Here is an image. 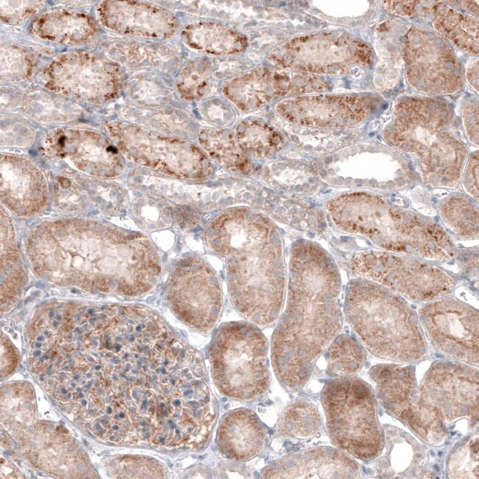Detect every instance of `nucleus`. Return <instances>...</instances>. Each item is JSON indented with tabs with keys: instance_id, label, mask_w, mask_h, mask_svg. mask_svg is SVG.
<instances>
[{
	"instance_id": "f257e3e1",
	"label": "nucleus",
	"mask_w": 479,
	"mask_h": 479,
	"mask_svg": "<svg viewBox=\"0 0 479 479\" xmlns=\"http://www.w3.org/2000/svg\"><path fill=\"white\" fill-rule=\"evenodd\" d=\"M342 288L340 270L321 245L306 239L292 244L286 309L272 340L275 376L287 391L306 387L317 360L340 333Z\"/></svg>"
},
{
	"instance_id": "f03ea898",
	"label": "nucleus",
	"mask_w": 479,
	"mask_h": 479,
	"mask_svg": "<svg viewBox=\"0 0 479 479\" xmlns=\"http://www.w3.org/2000/svg\"><path fill=\"white\" fill-rule=\"evenodd\" d=\"M204 239L225 263L233 307L259 328L274 324L286 287L284 242L275 222L254 208L232 207L209 222Z\"/></svg>"
},
{
	"instance_id": "7ed1b4c3",
	"label": "nucleus",
	"mask_w": 479,
	"mask_h": 479,
	"mask_svg": "<svg viewBox=\"0 0 479 479\" xmlns=\"http://www.w3.org/2000/svg\"><path fill=\"white\" fill-rule=\"evenodd\" d=\"M325 213L337 229L363 237L381 251L431 262L446 261L458 254L450 234L437 221L377 193L336 195L326 202Z\"/></svg>"
},
{
	"instance_id": "20e7f679",
	"label": "nucleus",
	"mask_w": 479,
	"mask_h": 479,
	"mask_svg": "<svg viewBox=\"0 0 479 479\" xmlns=\"http://www.w3.org/2000/svg\"><path fill=\"white\" fill-rule=\"evenodd\" d=\"M344 312L368 351L400 364H415L428 354L418 313L410 301L369 280H350Z\"/></svg>"
},
{
	"instance_id": "39448f33",
	"label": "nucleus",
	"mask_w": 479,
	"mask_h": 479,
	"mask_svg": "<svg viewBox=\"0 0 479 479\" xmlns=\"http://www.w3.org/2000/svg\"><path fill=\"white\" fill-rule=\"evenodd\" d=\"M384 135L388 143L417 157L422 182L427 186L458 188L466 149L452 132V116L446 109L426 104L402 105Z\"/></svg>"
},
{
	"instance_id": "423d86ee",
	"label": "nucleus",
	"mask_w": 479,
	"mask_h": 479,
	"mask_svg": "<svg viewBox=\"0 0 479 479\" xmlns=\"http://www.w3.org/2000/svg\"><path fill=\"white\" fill-rule=\"evenodd\" d=\"M267 338L248 322L222 324L209 349L216 387L221 394L241 401L261 399L270 387Z\"/></svg>"
},
{
	"instance_id": "0eeeda50",
	"label": "nucleus",
	"mask_w": 479,
	"mask_h": 479,
	"mask_svg": "<svg viewBox=\"0 0 479 479\" xmlns=\"http://www.w3.org/2000/svg\"><path fill=\"white\" fill-rule=\"evenodd\" d=\"M321 401L333 445L354 458L376 460L384 448V433L372 385L354 376L334 378L324 384Z\"/></svg>"
},
{
	"instance_id": "6e6552de",
	"label": "nucleus",
	"mask_w": 479,
	"mask_h": 479,
	"mask_svg": "<svg viewBox=\"0 0 479 479\" xmlns=\"http://www.w3.org/2000/svg\"><path fill=\"white\" fill-rule=\"evenodd\" d=\"M352 273L408 301L428 302L451 295L458 282L431 261L383 251H365L349 260Z\"/></svg>"
},
{
	"instance_id": "1a4fd4ad",
	"label": "nucleus",
	"mask_w": 479,
	"mask_h": 479,
	"mask_svg": "<svg viewBox=\"0 0 479 479\" xmlns=\"http://www.w3.org/2000/svg\"><path fill=\"white\" fill-rule=\"evenodd\" d=\"M110 132L123 155L137 164L180 180L201 182L214 174L211 159L189 140L122 123H112Z\"/></svg>"
},
{
	"instance_id": "9d476101",
	"label": "nucleus",
	"mask_w": 479,
	"mask_h": 479,
	"mask_svg": "<svg viewBox=\"0 0 479 479\" xmlns=\"http://www.w3.org/2000/svg\"><path fill=\"white\" fill-rule=\"evenodd\" d=\"M376 384V397L382 406L426 445L442 446L448 430L439 415L423 399L413 364H382L369 372Z\"/></svg>"
},
{
	"instance_id": "9b49d317",
	"label": "nucleus",
	"mask_w": 479,
	"mask_h": 479,
	"mask_svg": "<svg viewBox=\"0 0 479 479\" xmlns=\"http://www.w3.org/2000/svg\"><path fill=\"white\" fill-rule=\"evenodd\" d=\"M175 315L190 329L207 335L217 324L223 307L218 277L196 255L182 256L172 268L166 288Z\"/></svg>"
},
{
	"instance_id": "f8f14e48",
	"label": "nucleus",
	"mask_w": 479,
	"mask_h": 479,
	"mask_svg": "<svg viewBox=\"0 0 479 479\" xmlns=\"http://www.w3.org/2000/svg\"><path fill=\"white\" fill-rule=\"evenodd\" d=\"M424 334L441 354L478 366V311L451 296L424 303L418 311Z\"/></svg>"
},
{
	"instance_id": "ddd939ff",
	"label": "nucleus",
	"mask_w": 479,
	"mask_h": 479,
	"mask_svg": "<svg viewBox=\"0 0 479 479\" xmlns=\"http://www.w3.org/2000/svg\"><path fill=\"white\" fill-rule=\"evenodd\" d=\"M426 403L434 408L446 429L467 420L478 423V369L458 360H440L432 364L419 385Z\"/></svg>"
},
{
	"instance_id": "4468645a",
	"label": "nucleus",
	"mask_w": 479,
	"mask_h": 479,
	"mask_svg": "<svg viewBox=\"0 0 479 479\" xmlns=\"http://www.w3.org/2000/svg\"><path fill=\"white\" fill-rule=\"evenodd\" d=\"M315 80L295 70L259 68L234 78L223 86L224 96L242 112H253L279 98L314 90Z\"/></svg>"
},
{
	"instance_id": "2eb2a0df",
	"label": "nucleus",
	"mask_w": 479,
	"mask_h": 479,
	"mask_svg": "<svg viewBox=\"0 0 479 479\" xmlns=\"http://www.w3.org/2000/svg\"><path fill=\"white\" fill-rule=\"evenodd\" d=\"M283 121L302 127L342 130L366 121L372 113L369 102L356 98L297 97L277 104Z\"/></svg>"
},
{
	"instance_id": "dca6fc26",
	"label": "nucleus",
	"mask_w": 479,
	"mask_h": 479,
	"mask_svg": "<svg viewBox=\"0 0 479 479\" xmlns=\"http://www.w3.org/2000/svg\"><path fill=\"white\" fill-rule=\"evenodd\" d=\"M384 448L374 460V469L382 478H439L440 461L435 447L423 445L403 430L383 426Z\"/></svg>"
},
{
	"instance_id": "f3484780",
	"label": "nucleus",
	"mask_w": 479,
	"mask_h": 479,
	"mask_svg": "<svg viewBox=\"0 0 479 479\" xmlns=\"http://www.w3.org/2000/svg\"><path fill=\"white\" fill-rule=\"evenodd\" d=\"M358 463L348 453L319 447L291 453L266 465L261 478H360Z\"/></svg>"
},
{
	"instance_id": "a211bd4d",
	"label": "nucleus",
	"mask_w": 479,
	"mask_h": 479,
	"mask_svg": "<svg viewBox=\"0 0 479 479\" xmlns=\"http://www.w3.org/2000/svg\"><path fill=\"white\" fill-rule=\"evenodd\" d=\"M266 430L259 417L248 408H238L220 420L216 446L222 457L231 462H247L263 451Z\"/></svg>"
},
{
	"instance_id": "6ab92c4d",
	"label": "nucleus",
	"mask_w": 479,
	"mask_h": 479,
	"mask_svg": "<svg viewBox=\"0 0 479 479\" xmlns=\"http://www.w3.org/2000/svg\"><path fill=\"white\" fill-rule=\"evenodd\" d=\"M103 19L115 31L149 38L169 39L179 28L177 18L168 11L133 2L107 3Z\"/></svg>"
},
{
	"instance_id": "aec40b11",
	"label": "nucleus",
	"mask_w": 479,
	"mask_h": 479,
	"mask_svg": "<svg viewBox=\"0 0 479 479\" xmlns=\"http://www.w3.org/2000/svg\"><path fill=\"white\" fill-rule=\"evenodd\" d=\"M182 39L192 50L213 55L239 53L248 46L244 35L213 21L190 23L183 28Z\"/></svg>"
},
{
	"instance_id": "412c9836",
	"label": "nucleus",
	"mask_w": 479,
	"mask_h": 479,
	"mask_svg": "<svg viewBox=\"0 0 479 479\" xmlns=\"http://www.w3.org/2000/svg\"><path fill=\"white\" fill-rule=\"evenodd\" d=\"M198 142L209 159L232 173L251 176L256 168L239 147L235 134L222 128H206L198 133Z\"/></svg>"
},
{
	"instance_id": "4be33fe9",
	"label": "nucleus",
	"mask_w": 479,
	"mask_h": 479,
	"mask_svg": "<svg viewBox=\"0 0 479 479\" xmlns=\"http://www.w3.org/2000/svg\"><path fill=\"white\" fill-rule=\"evenodd\" d=\"M261 179L270 189L300 195L314 193L322 182L317 170L296 162L272 163L263 169Z\"/></svg>"
},
{
	"instance_id": "5701e85b",
	"label": "nucleus",
	"mask_w": 479,
	"mask_h": 479,
	"mask_svg": "<svg viewBox=\"0 0 479 479\" xmlns=\"http://www.w3.org/2000/svg\"><path fill=\"white\" fill-rule=\"evenodd\" d=\"M234 134L243 153L251 159H271L280 153L286 144L281 132L259 119L240 122Z\"/></svg>"
},
{
	"instance_id": "b1692460",
	"label": "nucleus",
	"mask_w": 479,
	"mask_h": 479,
	"mask_svg": "<svg viewBox=\"0 0 479 479\" xmlns=\"http://www.w3.org/2000/svg\"><path fill=\"white\" fill-rule=\"evenodd\" d=\"M478 202L465 193L455 192L442 198L438 212L444 226L462 240L478 238ZM445 228V229H446Z\"/></svg>"
},
{
	"instance_id": "393cba45",
	"label": "nucleus",
	"mask_w": 479,
	"mask_h": 479,
	"mask_svg": "<svg viewBox=\"0 0 479 479\" xmlns=\"http://www.w3.org/2000/svg\"><path fill=\"white\" fill-rule=\"evenodd\" d=\"M323 422L318 406L307 400L288 405L280 414L275 426L276 437L308 439L321 433Z\"/></svg>"
},
{
	"instance_id": "a878e982",
	"label": "nucleus",
	"mask_w": 479,
	"mask_h": 479,
	"mask_svg": "<svg viewBox=\"0 0 479 479\" xmlns=\"http://www.w3.org/2000/svg\"><path fill=\"white\" fill-rule=\"evenodd\" d=\"M367 349L355 337L338 334L326 349V372L333 378L354 377L364 367Z\"/></svg>"
},
{
	"instance_id": "bb28decb",
	"label": "nucleus",
	"mask_w": 479,
	"mask_h": 479,
	"mask_svg": "<svg viewBox=\"0 0 479 479\" xmlns=\"http://www.w3.org/2000/svg\"><path fill=\"white\" fill-rule=\"evenodd\" d=\"M284 123L287 124L284 128V137L306 154H329L354 140V134L342 130H321Z\"/></svg>"
},
{
	"instance_id": "cd10ccee",
	"label": "nucleus",
	"mask_w": 479,
	"mask_h": 479,
	"mask_svg": "<svg viewBox=\"0 0 479 479\" xmlns=\"http://www.w3.org/2000/svg\"><path fill=\"white\" fill-rule=\"evenodd\" d=\"M478 431L455 444L446 461V478H478Z\"/></svg>"
},
{
	"instance_id": "c85d7f7f",
	"label": "nucleus",
	"mask_w": 479,
	"mask_h": 479,
	"mask_svg": "<svg viewBox=\"0 0 479 479\" xmlns=\"http://www.w3.org/2000/svg\"><path fill=\"white\" fill-rule=\"evenodd\" d=\"M211 87V67L204 60H196L186 64L176 80L180 96L186 101L202 99Z\"/></svg>"
},
{
	"instance_id": "c756f323",
	"label": "nucleus",
	"mask_w": 479,
	"mask_h": 479,
	"mask_svg": "<svg viewBox=\"0 0 479 479\" xmlns=\"http://www.w3.org/2000/svg\"><path fill=\"white\" fill-rule=\"evenodd\" d=\"M201 112L207 122L217 127L228 125L235 121V114L229 105L224 103H207Z\"/></svg>"
},
{
	"instance_id": "7c9ffc66",
	"label": "nucleus",
	"mask_w": 479,
	"mask_h": 479,
	"mask_svg": "<svg viewBox=\"0 0 479 479\" xmlns=\"http://www.w3.org/2000/svg\"><path fill=\"white\" fill-rule=\"evenodd\" d=\"M461 182L463 189L476 202H478V154L474 155L467 166Z\"/></svg>"
},
{
	"instance_id": "2f4dec72",
	"label": "nucleus",
	"mask_w": 479,
	"mask_h": 479,
	"mask_svg": "<svg viewBox=\"0 0 479 479\" xmlns=\"http://www.w3.org/2000/svg\"><path fill=\"white\" fill-rule=\"evenodd\" d=\"M224 462L219 465L218 471L220 478H251L246 467L236 463Z\"/></svg>"
},
{
	"instance_id": "473e14b6",
	"label": "nucleus",
	"mask_w": 479,
	"mask_h": 479,
	"mask_svg": "<svg viewBox=\"0 0 479 479\" xmlns=\"http://www.w3.org/2000/svg\"><path fill=\"white\" fill-rule=\"evenodd\" d=\"M464 123L467 134L471 141L478 143V111L474 110H467L464 114Z\"/></svg>"
},
{
	"instance_id": "72a5a7b5",
	"label": "nucleus",
	"mask_w": 479,
	"mask_h": 479,
	"mask_svg": "<svg viewBox=\"0 0 479 479\" xmlns=\"http://www.w3.org/2000/svg\"><path fill=\"white\" fill-rule=\"evenodd\" d=\"M40 290H36V291L33 292L32 296L33 297H38L40 295Z\"/></svg>"
},
{
	"instance_id": "f704fd0d",
	"label": "nucleus",
	"mask_w": 479,
	"mask_h": 479,
	"mask_svg": "<svg viewBox=\"0 0 479 479\" xmlns=\"http://www.w3.org/2000/svg\"><path fill=\"white\" fill-rule=\"evenodd\" d=\"M36 286H37V288H44V285L42 283H41V282H38V283L36 284Z\"/></svg>"
},
{
	"instance_id": "c9c22d12",
	"label": "nucleus",
	"mask_w": 479,
	"mask_h": 479,
	"mask_svg": "<svg viewBox=\"0 0 479 479\" xmlns=\"http://www.w3.org/2000/svg\"><path fill=\"white\" fill-rule=\"evenodd\" d=\"M92 345L94 346V347H97L98 345V341L97 340H92Z\"/></svg>"
},
{
	"instance_id": "e433bc0d",
	"label": "nucleus",
	"mask_w": 479,
	"mask_h": 479,
	"mask_svg": "<svg viewBox=\"0 0 479 479\" xmlns=\"http://www.w3.org/2000/svg\"><path fill=\"white\" fill-rule=\"evenodd\" d=\"M40 355H41V352H40V351H35V352L33 353V356H34L35 357L40 356Z\"/></svg>"
},
{
	"instance_id": "4c0bfd02",
	"label": "nucleus",
	"mask_w": 479,
	"mask_h": 479,
	"mask_svg": "<svg viewBox=\"0 0 479 479\" xmlns=\"http://www.w3.org/2000/svg\"><path fill=\"white\" fill-rule=\"evenodd\" d=\"M92 384V381L89 382V383L85 385V387L87 388V389L90 388Z\"/></svg>"
},
{
	"instance_id": "58836bf2",
	"label": "nucleus",
	"mask_w": 479,
	"mask_h": 479,
	"mask_svg": "<svg viewBox=\"0 0 479 479\" xmlns=\"http://www.w3.org/2000/svg\"><path fill=\"white\" fill-rule=\"evenodd\" d=\"M58 325V323L57 321L53 322V326H54V328H57Z\"/></svg>"
},
{
	"instance_id": "ea45409f",
	"label": "nucleus",
	"mask_w": 479,
	"mask_h": 479,
	"mask_svg": "<svg viewBox=\"0 0 479 479\" xmlns=\"http://www.w3.org/2000/svg\"><path fill=\"white\" fill-rule=\"evenodd\" d=\"M88 313L90 314V315H94V314H95V311L91 309V310H89V311H88Z\"/></svg>"
},
{
	"instance_id": "a19ab883",
	"label": "nucleus",
	"mask_w": 479,
	"mask_h": 479,
	"mask_svg": "<svg viewBox=\"0 0 479 479\" xmlns=\"http://www.w3.org/2000/svg\"><path fill=\"white\" fill-rule=\"evenodd\" d=\"M49 317H50L51 318L54 317V312H53V311L50 312V313H49Z\"/></svg>"
},
{
	"instance_id": "79ce46f5",
	"label": "nucleus",
	"mask_w": 479,
	"mask_h": 479,
	"mask_svg": "<svg viewBox=\"0 0 479 479\" xmlns=\"http://www.w3.org/2000/svg\"><path fill=\"white\" fill-rule=\"evenodd\" d=\"M22 306H23V302L21 301V302H20L19 303V305H18V306H17V308L19 309V308H21Z\"/></svg>"
},
{
	"instance_id": "37998d69",
	"label": "nucleus",
	"mask_w": 479,
	"mask_h": 479,
	"mask_svg": "<svg viewBox=\"0 0 479 479\" xmlns=\"http://www.w3.org/2000/svg\"><path fill=\"white\" fill-rule=\"evenodd\" d=\"M44 338L43 336H40V337L38 338V341H39V342H42V341H44Z\"/></svg>"
},
{
	"instance_id": "c03bdc74",
	"label": "nucleus",
	"mask_w": 479,
	"mask_h": 479,
	"mask_svg": "<svg viewBox=\"0 0 479 479\" xmlns=\"http://www.w3.org/2000/svg\"><path fill=\"white\" fill-rule=\"evenodd\" d=\"M31 299H32L31 297H29L28 298H27V299L25 300V304H27L28 302H29L31 300Z\"/></svg>"
},
{
	"instance_id": "a18cd8bd",
	"label": "nucleus",
	"mask_w": 479,
	"mask_h": 479,
	"mask_svg": "<svg viewBox=\"0 0 479 479\" xmlns=\"http://www.w3.org/2000/svg\"><path fill=\"white\" fill-rule=\"evenodd\" d=\"M74 317H75V319H76L77 321H78V320H80V315H79L78 314L76 315Z\"/></svg>"
},
{
	"instance_id": "49530a36",
	"label": "nucleus",
	"mask_w": 479,
	"mask_h": 479,
	"mask_svg": "<svg viewBox=\"0 0 479 479\" xmlns=\"http://www.w3.org/2000/svg\"><path fill=\"white\" fill-rule=\"evenodd\" d=\"M75 332H76V333H81V331H80V330L78 328H77V329H75Z\"/></svg>"
},
{
	"instance_id": "de8ad7c7",
	"label": "nucleus",
	"mask_w": 479,
	"mask_h": 479,
	"mask_svg": "<svg viewBox=\"0 0 479 479\" xmlns=\"http://www.w3.org/2000/svg\"><path fill=\"white\" fill-rule=\"evenodd\" d=\"M42 346V343H39V342H38V343L36 344V347H38V348H39V347H41Z\"/></svg>"
},
{
	"instance_id": "09e8293b",
	"label": "nucleus",
	"mask_w": 479,
	"mask_h": 479,
	"mask_svg": "<svg viewBox=\"0 0 479 479\" xmlns=\"http://www.w3.org/2000/svg\"><path fill=\"white\" fill-rule=\"evenodd\" d=\"M72 292H73V293H79V291H78V290H76V289H73Z\"/></svg>"
},
{
	"instance_id": "8fccbe9b",
	"label": "nucleus",
	"mask_w": 479,
	"mask_h": 479,
	"mask_svg": "<svg viewBox=\"0 0 479 479\" xmlns=\"http://www.w3.org/2000/svg\"><path fill=\"white\" fill-rule=\"evenodd\" d=\"M95 369L98 371L101 369V366H96Z\"/></svg>"
},
{
	"instance_id": "3c124183",
	"label": "nucleus",
	"mask_w": 479,
	"mask_h": 479,
	"mask_svg": "<svg viewBox=\"0 0 479 479\" xmlns=\"http://www.w3.org/2000/svg\"><path fill=\"white\" fill-rule=\"evenodd\" d=\"M51 402L53 403L54 406H56L55 401L53 400V399H51Z\"/></svg>"
},
{
	"instance_id": "603ef678",
	"label": "nucleus",
	"mask_w": 479,
	"mask_h": 479,
	"mask_svg": "<svg viewBox=\"0 0 479 479\" xmlns=\"http://www.w3.org/2000/svg\"><path fill=\"white\" fill-rule=\"evenodd\" d=\"M81 403H82V405L85 406V405H87V401L84 400V401H81Z\"/></svg>"
},
{
	"instance_id": "864d4df0",
	"label": "nucleus",
	"mask_w": 479,
	"mask_h": 479,
	"mask_svg": "<svg viewBox=\"0 0 479 479\" xmlns=\"http://www.w3.org/2000/svg\"><path fill=\"white\" fill-rule=\"evenodd\" d=\"M62 392L63 394H67V391L65 389H62Z\"/></svg>"
},
{
	"instance_id": "5fc2aeb1",
	"label": "nucleus",
	"mask_w": 479,
	"mask_h": 479,
	"mask_svg": "<svg viewBox=\"0 0 479 479\" xmlns=\"http://www.w3.org/2000/svg\"><path fill=\"white\" fill-rule=\"evenodd\" d=\"M57 320H62V317H60V315H58Z\"/></svg>"
},
{
	"instance_id": "6e6d98bb",
	"label": "nucleus",
	"mask_w": 479,
	"mask_h": 479,
	"mask_svg": "<svg viewBox=\"0 0 479 479\" xmlns=\"http://www.w3.org/2000/svg\"><path fill=\"white\" fill-rule=\"evenodd\" d=\"M43 359H45V360L49 359V356L46 355L43 356Z\"/></svg>"
},
{
	"instance_id": "4d7b16f0",
	"label": "nucleus",
	"mask_w": 479,
	"mask_h": 479,
	"mask_svg": "<svg viewBox=\"0 0 479 479\" xmlns=\"http://www.w3.org/2000/svg\"><path fill=\"white\" fill-rule=\"evenodd\" d=\"M88 359H89V360H91V361H94V359L92 358L89 357V356L88 357Z\"/></svg>"
},
{
	"instance_id": "13d9d810",
	"label": "nucleus",
	"mask_w": 479,
	"mask_h": 479,
	"mask_svg": "<svg viewBox=\"0 0 479 479\" xmlns=\"http://www.w3.org/2000/svg\"><path fill=\"white\" fill-rule=\"evenodd\" d=\"M79 397H84V395H83V394H82V393H79Z\"/></svg>"
},
{
	"instance_id": "bf43d9fd",
	"label": "nucleus",
	"mask_w": 479,
	"mask_h": 479,
	"mask_svg": "<svg viewBox=\"0 0 479 479\" xmlns=\"http://www.w3.org/2000/svg\"><path fill=\"white\" fill-rule=\"evenodd\" d=\"M67 397H68V399H70V397H71V394L69 393V394L67 395Z\"/></svg>"
},
{
	"instance_id": "052dcab7",
	"label": "nucleus",
	"mask_w": 479,
	"mask_h": 479,
	"mask_svg": "<svg viewBox=\"0 0 479 479\" xmlns=\"http://www.w3.org/2000/svg\"><path fill=\"white\" fill-rule=\"evenodd\" d=\"M78 378H79V376H76L74 377V379H75V380H78Z\"/></svg>"
},
{
	"instance_id": "680f3d73",
	"label": "nucleus",
	"mask_w": 479,
	"mask_h": 479,
	"mask_svg": "<svg viewBox=\"0 0 479 479\" xmlns=\"http://www.w3.org/2000/svg\"><path fill=\"white\" fill-rule=\"evenodd\" d=\"M72 385H73V387H76V385L75 383H72Z\"/></svg>"
},
{
	"instance_id": "e2e57ef3",
	"label": "nucleus",
	"mask_w": 479,
	"mask_h": 479,
	"mask_svg": "<svg viewBox=\"0 0 479 479\" xmlns=\"http://www.w3.org/2000/svg\"><path fill=\"white\" fill-rule=\"evenodd\" d=\"M77 391H78V392H80V389H78V390H77Z\"/></svg>"
}]
</instances>
